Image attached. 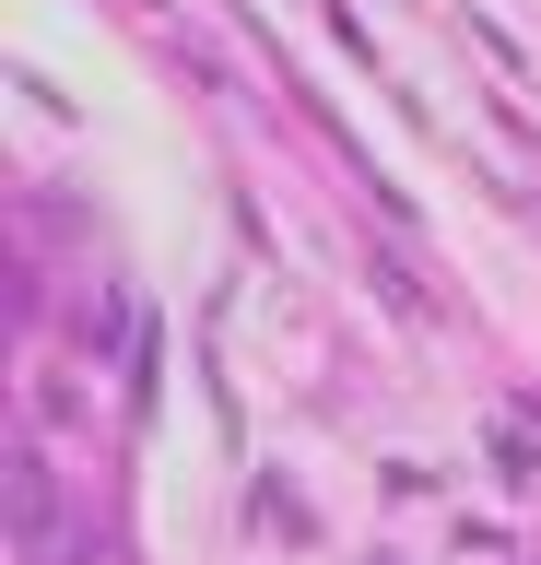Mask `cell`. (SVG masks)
Wrapping results in <instances>:
<instances>
[{"label": "cell", "instance_id": "6da1fadb", "mask_svg": "<svg viewBox=\"0 0 541 565\" xmlns=\"http://www.w3.org/2000/svg\"><path fill=\"white\" fill-rule=\"evenodd\" d=\"M12 519H24V554L59 542V483H47V459H12Z\"/></svg>", "mask_w": 541, "mask_h": 565}]
</instances>
